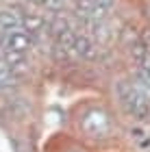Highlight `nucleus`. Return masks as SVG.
<instances>
[{
	"label": "nucleus",
	"mask_w": 150,
	"mask_h": 152,
	"mask_svg": "<svg viewBox=\"0 0 150 152\" xmlns=\"http://www.w3.org/2000/svg\"><path fill=\"white\" fill-rule=\"evenodd\" d=\"M118 100L124 113L135 122H146L150 115V98L135 85V83H124L122 80L118 85Z\"/></svg>",
	"instance_id": "nucleus-1"
},
{
	"label": "nucleus",
	"mask_w": 150,
	"mask_h": 152,
	"mask_svg": "<svg viewBox=\"0 0 150 152\" xmlns=\"http://www.w3.org/2000/svg\"><path fill=\"white\" fill-rule=\"evenodd\" d=\"M80 126H83V130L89 137H107L109 133H111V120H109V115L98 111V109L85 113Z\"/></svg>",
	"instance_id": "nucleus-2"
},
{
	"label": "nucleus",
	"mask_w": 150,
	"mask_h": 152,
	"mask_svg": "<svg viewBox=\"0 0 150 152\" xmlns=\"http://www.w3.org/2000/svg\"><path fill=\"white\" fill-rule=\"evenodd\" d=\"M33 44H35V39H33L24 28H18V31H13V33L2 37V50H13V52L29 54Z\"/></svg>",
	"instance_id": "nucleus-3"
},
{
	"label": "nucleus",
	"mask_w": 150,
	"mask_h": 152,
	"mask_svg": "<svg viewBox=\"0 0 150 152\" xmlns=\"http://www.w3.org/2000/svg\"><path fill=\"white\" fill-rule=\"evenodd\" d=\"M72 52L76 54V57L85 59V61H94V59L98 57V44L87 35V33H76Z\"/></svg>",
	"instance_id": "nucleus-4"
},
{
	"label": "nucleus",
	"mask_w": 150,
	"mask_h": 152,
	"mask_svg": "<svg viewBox=\"0 0 150 152\" xmlns=\"http://www.w3.org/2000/svg\"><path fill=\"white\" fill-rule=\"evenodd\" d=\"M4 61L7 65H9V70L13 72L20 78V76H24L26 72L31 70V63H29V59H26V54L22 52H13V50H2V57H0Z\"/></svg>",
	"instance_id": "nucleus-5"
},
{
	"label": "nucleus",
	"mask_w": 150,
	"mask_h": 152,
	"mask_svg": "<svg viewBox=\"0 0 150 152\" xmlns=\"http://www.w3.org/2000/svg\"><path fill=\"white\" fill-rule=\"evenodd\" d=\"M128 139L135 146L137 152H150V130L144 124L135 122L131 128H128Z\"/></svg>",
	"instance_id": "nucleus-6"
},
{
	"label": "nucleus",
	"mask_w": 150,
	"mask_h": 152,
	"mask_svg": "<svg viewBox=\"0 0 150 152\" xmlns=\"http://www.w3.org/2000/svg\"><path fill=\"white\" fill-rule=\"evenodd\" d=\"M18 28H22V13L18 9H11V7L0 9V33H2V37Z\"/></svg>",
	"instance_id": "nucleus-7"
},
{
	"label": "nucleus",
	"mask_w": 150,
	"mask_h": 152,
	"mask_svg": "<svg viewBox=\"0 0 150 152\" xmlns=\"http://www.w3.org/2000/svg\"><path fill=\"white\" fill-rule=\"evenodd\" d=\"M22 28L35 39L37 35H42V33L46 31V20H44L42 13H37V11L22 13Z\"/></svg>",
	"instance_id": "nucleus-8"
},
{
	"label": "nucleus",
	"mask_w": 150,
	"mask_h": 152,
	"mask_svg": "<svg viewBox=\"0 0 150 152\" xmlns=\"http://www.w3.org/2000/svg\"><path fill=\"white\" fill-rule=\"evenodd\" d=\"M15 83H18V76L9 70V65H7L2 59H0V94L11 91V89L15 87Z\"/></svg>",
	"instance_id": "nucleus-9"
},
{
	"label": "nucleus",
	"mask_w": 150,
	"mask_h": 152,
	"mask_svg": "<svg viewBox=\"0 0 150 152\" xmlns=\"http://www.w3.org/2000/svg\"><path fill=\"white\" fill-rule=\"evenodd\" d=\"M91 2H105V4H109L111 0H91Z\"/></svg>",
	"instance_id": "nucleus-10"
},
{
	"label": "nucleus",
	"mask_w": 150,
	"mask_h": 152,
	"mask_svg": "<svg viewBox=\"0 0 150 152\" xmlns=\"http://www.w3.org/2000/svg\"><path fill=\"white\" fill-rule=\"evenodd\" d=\"M0 48H2V33H0Z\"/></svg>",
	"instance_id": "nucleus-11"
},
{
	"label": "nucleus",
	"mask_w": 150,
	"mask_h": 152,
	"mask_svg": "<svg viewBox=\"0 0 150 152\" xmlns=\"http://www.w3.org/2000/svg\"><path fill=\"white\" fill-rule=\"evenodd\" d=\"M18 152H26V150H18Z\"/></svg>",
	"instance_id": "nucleus-12"
}]
</instances>
